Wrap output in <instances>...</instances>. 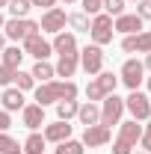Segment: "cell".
<instances>
[{"mask_svg": "<svg viewBox=\"0 0 151 154\" xmlns=\"http://www.w3.org/2000/svg\"><path fill=\"white\" fill-rule=\"evenodd\" d=\"M125 3H128V0H125ZM131 3H139V0H131Z\"/></svg>", "mask_w": 151, "mask_h": 154, "instance_id": "bcb514c9", "label": "cell"}, {"mask_svg": "<svg viewBox=\"0 0 151 154\" xmlns=\"http://www.w3.org/2000/svg\"><path fill=\"white\" fill-rule=\"evenodd\" d=\"M3 24H6V15H3V12H0V30H3Z\"/></svg>", "mask_w": 151, "mask_h": 154, "instance_id": "b9f144b4", "label": "cell"}, {"mask_svg": "<svg viewBox=\"0 0 151 154\" xmlns=\"http://www.w3.org/2000/svg\"><path fill=\"white\" fill-rule=\"evenodd\" d=\"M33 33H42L39 21H33V18H6V24H3V36L12 38V42H24Z\"/></svg>", "mask_w": 151, "mask_h": 154, "instance_id": "5b68a950", "label": "cell"}, {"mask_svg": "<svg viewBox=\"0 0 151 154\" xmlns=\"http://www.w3.org/2000/svg\"><path fill=\"white\" fill-rule=\"evenodd\" d=\"M62 3H65V6H74V3H80V0H62Z\"/></svg>", "mask_w": 151, "mask_h": 154, "instance_id": "60d3db41", "label": "cell"}, {"mask_svg": "<svg viewBox=\"0 0 151 154\" xmlns=\"http://www.w3.org/2000/svg\"><path fill=\"white\" fill-rule=\"evenodd\" d=\"M145 86H148V92H151V77H145Z\"/></svg>", "mask_w": 151, "mask_h": 154, "instance_id": "7bdbcfd3", "label": "cell"}, {"mask_svg": "<svg viewBox=\"0 0 151 154\" xmlns=\"http://www.w3.org/2000/svg\"><path fill=\"white\" fill-rule=\"evenodd\" d=\"M30 74H33L36 83H48V80H54V77H57V71H54V65H51L48 59H36V65L30 68Z\"/></svg>", "mask_w": 151, "mask_h": 154, "instance_id": "7402d4cb", "label": "cell"}, {"mask_svg": "<svg viewBox=\"0 0 151 154\" xmlns=\"http://www.w3.org/2000/svg\"><path fill=\"white\" fill-rule=\"evenodd\" d=\"M139 148L151 154V125H148V128H142V136H139Z\"/></svg>", "mask_w": 151, "mask_h": 154, "instance_id": "836d02e7", "label": "cell"}, {"mask_svg": "<svg viewBox=\"0 0 151 154\" xmlns=\"http://www.w3.org/2000/svg\"><path fill=\"white\" fill-rule=\"evenodd\" d=\"M3 48H6V36H3V30H0V54H3Z\"/></svg>", "mask_w": 151, "mask_h": 154, "instance_id": "f35d334b", "label": "cell"}, {"mask_svg": "<svg viewBox=\"0 0 151 154\" xmlns=\"http://www.w3.org/2000/svg\"><path fill=\"white\" fill-rule=\"evenodd\" d=\"M133 154H148V151H133Z\"/></svg>", "mask_w": 151, "mask_h": 154, "instance_id": "f6af8a7d", "label": "cell"}, {"mask_svg": "<svg viewBox=\"0 0 151 154\" xmlns=\"http://www.w3.org/2000/svg\"><path fill=\"white\" fill-rule=\"evenodd\" d=\"M101 12H107L110 18H119V15L125 12V0H104V6H101Z\"/></svg>", "mask_w": 151, "mask_h": 154, "instance_id": "f1b7e54d", "label": "cell"}, {"mask_svg": "<svg viewBox=\"0 0 151 154\" xmlns=\"http://www.w3.org/2000/svg\"><path fill=\"white\" fill-rule=\"evenodd\" d=\"M80 3H83V12H86L89 18L98 15V12H101V6H104V0H80Z\"/></svg>", "mask_w": 151, "mask_h": 154, "instance_id": "4dcf8cb0", "label": "cell"}, {"mask_svg": "<svg viewBox=\"0 0 151 154\" xmlns=\"http://www.w3.org/2000/svg\"><path fill=\"white\" fill-rule=\"evenodd\" d=\"M12 77H15V71H12V68H6V65L0 62V89L12 86Z\"/></svg>", "mask_w": 151, "mask_h": 154, "instance_id": "1f68e13d", "label": "cell"}, {"mask_svg": "<svg viewBox=\"0 0 151 154\" xmlns=\"http://www.w3.org/2000/svg\"><path fill=\"white\" fill-rule=\"evenodd\" d=\"M136 15L142 21H151V0H139L136 3Z\"/></svg>", "mask_w": 151, "mask_h": 154, "instance_id": "d6a6232c", "label": "cell"}, {"mask_svg": "<svg viewBox=\"0 0 151 154\" xmlns=\"http://www.w3.org/2000/svg\"><path fill=\"white\" fill-rule=\"evenodd\" d=\"M148 125H151V119H148Z\"/></svg>", "mask_w": 151, "mask_h": 154, "instance_id": "7dc6e473", "label": "cell"}, {"mask_svg": "<svg viewBox=\"0 0 151 154\" xmlns=\"http://www.w3.org/2000/svg\"><path fill=\"white\" fill-rule=\"evenodd\" d=\"M101 122L98 125H107V128H113V125H119L122 122V116H125V98H119L113 92V95H107L101 104Z\"/></svg>", "mask_w": 151, "mask_h": 154, "instance_id": "ba28073f", "label": "cell"}, {"mask_svg": "<svg viewBox=\"0 0 151 154\" xmlns=\"http://www.w3.org/2000/svg\"><path fill=\"white\" fill-rule=\"evenodd\" d=\"M125 110L131 113L133 122H148L151 119V95H145L142 89H133L125 98Z\"/></svg>", "mask_w": 151, "mask_h": 154, "instance_id": "277c9868", "label": "cell"}, {"mask_svg": "<svg viewBox=\"0 0 151 154\" xmlns=\"http://www.w3.org/2000/svg\"><path fill=\"white\" fill-rule=\"evenodd\" d=\"M119 83H125V86H128V92L142 89V83H145L142 59H125V62H122V71H119Z\"/></svg>", "mask_w": 151, "mask_h": 154, "instance_id": "8992f818", "label": "cell"}, {"mask_svg": "<svg viewBox=\"0 0 151 154\" xmlns=\"http://www.w3.org/2000/svg\"><path fill=\"white\" fill-rule=\"evenodd\" d=\"M51 48H54L57 57H77V54H80V48H77V33H71V30L57 33L54 42H51Z\"/></svg>", "mask_w": 151, "mask_h": 154, "instance_id": "7c38bea8", "label": "cell"}, {"mask_svg": "<svg viewBox=\"0 0 151 154\" xmlns=\"http://www.w3.org/2000/svg\"><path fill=\"white\" fill-rule=\"evenodd\" d=\"M113 30L122 36H133V33H142L145 30V21L139 18L136 12H122L119 18H113Z\"/></svg>", "mask_w": 151, "mask_h": 154, "instance_id": "5bb4252c", "label": "cell"}, {"mask_svg": "<svg viewBox=\"0 0 151 154\" xmlns=\"http://www.w3.org/2000/svg\"><path fill=\"white\" fill-rule=\"evenodd\" d=\"M0 62H3L6 68L18 71L21 62H24V48H21V45H6V48H3V54H0Z\"/></svg>", "mask_w": 151, "mask_h": 154, "instance_id": "44dd1931", "label": "cell"}, {"mask_svg": "<svg viewBox=\"0 0 151 154\" xmlns=\"http://www.w3.org/2000/svg\"><path fill=\"white\" fill-rule=\"evenodd\" d=\"M89 24H92V18H89L86 12H71V15H68L71 33H89Z\"/></svg>", "mask_w": 151, "mask_h": 154, "instance_id": "d4e9b609", "label": "cell"}, {"mask_svg": "<svg viewBox=\"0 0 151 154\" xmlns=\"http://www.w3.org/2000/svg\"><path fill=\"white\" fill-rule=\"evenodd\" d=\"M12 128V113H6V110H0V134H6Z\"/></svg>", "mask_w": 151, "mask_h": 154, "instance_id": "d590c367", "label": "cell"}, {"mask_svg": "<svg viewBox=\"0 0 151 154\" xmlns=\"http://www.w3.org/2000/svg\"><path fill=\"white\" fill-rule=\"evenodd\" d=\"M12 83H15V89H21V92H33L36 89V80H33V74L30 71H15V77H12Z\"/></svg>", "mask_w": 151, "mask_h": 154, "instance_id": "83f0119b", "label": "cell"}, {"mask_svg": "<svg viewBox=\"0 0 151 154\" xmlns=\"http://www.w3.org/2000/svg\"><path fill=\"white\" fill-rule=\"evenodd\" d=\"M142 68H145V71H151V54H145V59H142Z\"/></svg>", "mask_w": 151, "mask_h": 154, "instance_id": "74e56055", "label": "cell"}, {"mask_svg": "<svg viewBox=\"0 0 151 154\" xmlns=\"http://www.w3.org/2000/svg\"><path fill=\"white\" fill-rule=\"evenodd\" d=\"M80 71H86L89 77L101 74L104 71V48H98V45H86V48H80Z\"/></svg>", "mask_w": 151, "mask_h": 154, "instance_id": "52a82bcc", "label": "cell"}, {"mask_svg": "<svg viewBox=\"0 0 151 154\" xmlns=\"http://www.w3.org/2000/svg\"><path fill=\"white\" fill-rule=\"evenodd\" d=\"M57 107V119L59 122H71V119H77V107H80V101H59V104H54Z\"/></svg>", "mask_w": 151, "mask_h": 154, "instance_id": "cb8c5ba5", "label": "cell"}, {"mask_svg": "<svg viewBox=\"0 0 151 154\" xmlns=\"http://www.w3.org/2000/svg\"><path fill=\"white\" fill-rule=\"evenodd\" d=\"M6 9H9V18H30L33 3H30V0H9Z\"/></svg>", "mask_w": 151, "mask_h": 154, "instance_id": "484cf974", "label": "cell"}, {"mask_svg": "<svg viewBox=\"0 0 151 154\" xmlns=\"http://www.w3.org/2000/svg\"><path fill=\"white\" fill-rule=\"evenodd\" d=\"M136 148L133 145H128V142H122V139H116L113 142V154H133Z\"/></svg>", "mask_w": 151, "mask_h": 154, "instance_id": "e575fe53", "label": "cell"}, {"mask_svg": "<svg viewBox=\"0 0 151 154\" xmlns=\"http://www.w3.org/2000/svg\"><path fill=\"white\" fill-rule=\"evenodd\" d=\"M0 104H3V110H6V113H21V110L27 107L24 92H21V89H15V86H6V89L0 92Z\"/></svg>", "mask_w": 151, "mask_h": 154, "instance_id": "2e32d148", "label": "cell"}, {"mask_svg": "<svg viewBox=\"0 0 151 154\" xmlns=\"http://www.w3.org/2000/svg\"><path fill=\"white\" fill-rule=\"evenodd\" d=\"M21 122H24L27 131H39V128H45V107H39L36 101L27 104V107L21 110Z\"/></svg>", "mask_w": 151, "mask_h": 154, "instance_id": "e0dca14e", "label": "cell"}, {"mask_svg": "<svg viewBox=\"0 0 151 154\" xmlns=\"http://www.w3.org/2000/svg\"><path fill=\"white\" fill-rule=\"evenodd\" d=\"M54 71H57V77H62V80H71V77L80 71V54H77V57H59L57 65H54Z\"/></svg>", "mask_w": 151, "mask_h": 154, "instance_id": "ffe728a7", "label": "cell"}, {"mask_svg": "<svg viewBox=\"0 0 151 154\" xmlns=\"http://www.w3.org/2000/svg\"><path fill=\"white\" fill-rule=\"evenodd\" d=\"M113 18L107 15V12H98L92 15V24H89V42L98 45V48H104V45H110L113 42Z\"/></svg>", "mask_w": 151, "mask_h": 154, "instance_id": "3957f363", "label": "cell"}, {"mask_svg": "<svg viewBox=\"0 0 151 154\" xmlns=\"http://www.w3.org/2000/svg\"><path fill=\"white\" fill-rule=\"evenodd\" d=\"M65 24H68V12H65V9H59V6H54V9H45V12H42L39 30H42V33L57 36V33L65 30Z\"/></svg>", "mask_w": 151, "mask_h": 154, "instance_id": "9c48e42d", "label": "cell"}, {"mask_svg": "<svg viewBox=\"0 0 151 154\" xmlns=\"http://www.w3.org/2000/svg\"><path fill=\"white\" fill-rule=\"evenodd\" d=\"M54 154H86V145L80 142V139H65V142H59L57 148H54Z\"/></svg>", "mask_w": 151, "mask_h": 154, "instance_id": "4316f807", "label": "cell"}, {"mask_svg": "<svg viewBox=\"0 0 151 154\" xmlns=\"http://www.w3.org/2000/svg\"><path fill=\"white\" fill-rule=\"evenodd\" d=\"M9 154H24V148H21V145H18V148H12V151H9Z\"/></svg>", "mask_w": 151, "mask_h": 154, "instance_id": "ab89813d", "label": "cell"}, {"mask_svg": "<svg viewBox=\"0 0 151 154\" xmlns=\"http://www.w3.org/2000/svg\"><path fill=\"white\" fill-rule=\"evenodd\" d=\"M6 3H9V0H0V9H6Z\"/></svg>", "mask_w": 151, "mask_h": 154, "instance_id": "ee69618b", "label": "cell"}, {"mask_svg": "<svg viewBox=\"0 0 151 154\" xmlns=\"http://www.w3.org/2000/svg\"><path fill=\"white\" fill-rule=\"evenodd\" d=\"M12 148H18V139H15V136H9V131H6V134H0V154H9Z\"/></svg>", "mask_w": 151, "mask_h": 154, "instance_id": "f546056e", "label": "cell"}, {"mask_svg": "<svg viewBox=\"0 0 151 154\" xmlns=\"http://www.w3.org/2000/svg\"><path fill=\"white\" fill-rule=\"evenodd\" d=\"M122 51H125V54H151V30L125 36L122 38Z\"/></svg>", "mask_w": 151, "mask_h": 154, "instance_id": "9a60e30c", "label": "cell"}, {"mask_svg": "<svg viewBox=\"0 0 151 154\" xmlns=\"http://www.w3.org/2000/svg\"><path fill=\"white\" fill-rule=\"evenodd\" d=\"M33 6H39V9H54L57 6V0H30Z\"/></svg>", "mask_w": 151, "mask_h": 154, "instance_id": "8d00e7d4", "label": "cell"}, {"mask_svg": "<svg viewBox=\"0 0 151 154\" xmlns=\"http://www.w3.org/2000/svg\"><path fill=\"white\" fill-rule=\"evenodd\" d=\"M139 136H142V122H133V119H128V122H119V139L122 142H128V145H139Z\"/></svg>", "mask_w": 151, "mask_h": 154, "instance_id": "ac0fdd59", "label": "cell"}, {"mask_svg": "<svg viewBox=\"0 0 151 154\" xmlns=\"http://www.w3.org/2000/svg\"><path fill=\"white\" fill-rule=\"evenodd\" d=\"M77 122H80L83 128L98 125V122H101V107H98L95 101H80V107H77Z\"/></svg>", "mask_w": 151, "mask_h": 154, "instance_id": "d6986e66", "label": "cell"}, {"mask_svg": "<svg viewBox=\"0 0 151 154\" xmlns=\"http://www.w3.org/2000/svg\"><path fill=\"white\" fill-rule=\"evenodd\" d=\"M77 92L80 89H77L74 80H48V83H36L33 98H36L39 107H51V104H59V101H74Z\"/></svg>", "mask_w": 151, "mask_h": 154, "instance_id": "6da1fadb", "label": "cell"}, {"mask_svg": "<svg viewBox=\"0 0 151 154\" xmlns=\"http://www.w3.org/2000/svg\"><path fill=\"white\" fill-rule=\"evenodd\" d=\"M116 86H119V74L113 71H101V74H95L89 83H86V101H104L107 95H113Z\"/></svg>", "mask_w": 151, "mask_h": 154, "instance_id": "7a4b0ae2", "label": "cell"}, {"mask_svg": "<svg viewBox=\"0 0 151 154\" xmlns=\"http://www.w3.org/2000/svg\"><path fill=\"white\" fill-rule=\"evenodd\" d=\"M24 57H33V59H48L54 54V48H51V42L42 36V33H33V36L24 38Z\"/></svg>", "mask_w": 151, "mask_h": 154, "instance_id": "8fae6325", "label": "cell"}, {"mask_svg": "<svg viewBox=\"0 0 151 154\" xmlns=\"http://www.w3.org/2000/svg\"><path fill=\"white\" fill-rule=\"evenodd\" d=\"M110 139H113V128H107V125H89V128H83V136H80V142L86 148H104V145H110Z\"/></svg>", "mask_w": 151, "mask_h": 154, "instance_id": "30bf717a", "label": "cell"}, {"mask_svg": "<svg viewBox=\"0 0 151 154\" xmlns=\"http://www.w3.org/2000/svg\"><path fill=\"white\" fill-rule=\"evenodd\" d=\"M24 154H45V148H48V142H45V136L39 134V131H30V136L24 139Z\"/></svg>", "mask_w": 151, "mask_h": 154, "instance_id": "603a6c76", "label": "cell"}, {"mask_svg": "<svg viewBox=\"0 0 151 154\" xmlns=\"http://www.w3.org/2000/svg\"><path fill=\"white\" fill-rule=\"evenodd\" d=\"M71 134H74V125H68V122H59V119L42 128V136H45V142H51V145H59V142L71 139Z\"/></svg>", "mask_w": 151, "mask_h": 154, "instance_id": "4fadbf2b", "label": "cell"}]
</instances>
